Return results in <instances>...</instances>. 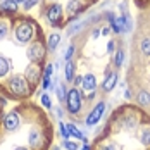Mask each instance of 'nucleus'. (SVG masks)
Instances as JSON below:
<instances>
[{
    "label": "nucleus",
    "mask_w": 150,
    "mask_h": 150,
    "mask_svg": "<svg viewBox=\"0 0 150 150\" xmlns=\"http://www.w3.org/2000/svg\"><path fill=\"white\" fill-rule=\"evenodd\" d=\"M102 150H114V147H104Z\"/></svg>",
    "instance_id": "obj_31"
},
{
    "label": "nucleus",
    "mask_w": 150,
    "mask_h": 150,
    "mask_svg": "<svg viewBox=\"0 0 150 150\" xmlns=\"http://www.w3.org/2000/svg\"><path fill=\"white\" fill-rule=\"evenodd\" d=\"M50 74H52V66H47L45 76H43V86H45V88L50 86Z\"/></svg>",
    "instance_id": "obj_14"
},
{
    "label": "nucleus",
    "mask_w": 150,
    "mask_h": 150,
    "mask_svg": "<svg viewBox=\"0 0 150 150\" xmlns=\"http://www.w3.org/2000/svg\"><path fill=\"white\" fill-rule=\"evenodd\" d=\"M81 107V98H79V93L78 90H71L67 93V109L71 114H76Z\"/></svg>",
    "instance_id": "obj_3"
},
{
    "label": "nucleus",
    "mask_w": 150,
    "mask_h": 150,
    "mask_svg": "<svg viewBox=\"0 0 150 150\" xmlns=\"http://www.w3.org/2000/svg\"><path fill=\"white\" fill-rule=\"evenodd\" d=\"M43 54H45V48L40 45V43H35V45L30 48V52H28V55H30V59L33 62H38V60L43 57Z\"/></svg>",
    "instance_id": "obj_5"
},
{
    "label": "nucleus",
    "mask_w": 150,
    "mask_h": 150,
    "mask_svg": "<svg viewBox=\"0 0 150 150\" xmlns=\"http://www.w3.org/2000/svg\"><path fill=\"white\" fill-rule=\"evenodd\" d=\"M36 2H38V0H30V2H26V4H24V7H26V9H30V7H33Z\"/></svg>",
    "instance_id": "obj_28"
},
{
    "label": "nucleus",
    "mask_w": 150,
    "mask_h": 150,
    "mask_svg": "<svg viewBox=\"0 0 150 150\" xmlns=\"http://www.w3.org/2000/svg\"><path fill=\"white\" fill-rule=\"evenodd\" d=\"M47 16H48V21H50V23L57 24V23L60 21V16H62V7H60V5H54V7H50L48 12H47Z\"/></svg>",
    "instance_id": "obj_7"
},
{
    "label": "nucleus",
    "mask_w": 150,
    "mask_h": 150,
    "mask_svg": "<svg viewBox=\"0 0 150 150\" xmlns=\"http://www.w3.org/2000/svg\"><path fill=\"white\" fill-rule=\"evenodd\" d=\"M142 142H143V145H150V129L143 131V135H142Z\"/></svg>",
    "instance_id": "obj_21"
},
{
    "label": "nucleus",
    "mask_w": 150,
    "mask_h": 150,
    "mask_svg": "<svg viewBox=\"0 0 150 150\" xmlns=\"http://www.w3.org/2000/svg\"><path fill=\"white\" fill-rule=\"evenodd\" d=\"M7 71H9V60L0 57V76H4Z\"/></svg>",
    "instance_id": "obj_17"
},
{
    "label": "nucleus",
    "mask_w": 150,
    "mask_h": 150,
    "mask_svg": "<svg viewBox=\"0 0 150 150\" xmlns=\"http://www.w3.org/2000/svg\"><path fill=\"white\" fill-rule=\"evenodd\" d=\"M4 124H5V129H9V131L16 129V128L19 126V116H17L16 112L7 114V116H5V121H4Z\"/></svg>",
    "instance_id": "obj_6"
},
{
    "label": "nucleus",
    "mask_w": 150,
    "mask_h": 150,
    "mask_svg": "<svg viewBox=\"0 0 150 150\" xmlns=\"http://www.w3.org/2000/svg\"><path fill=\"white\" fill-rule=\"evenodd\" d=\"M79 7H81V4H79L78 0H71L69 5H67V12H69V16H76V12L79 11Z\"/></svg>",
    "instance_id": "obj_12"
},
{
    "label": "nucleus",
    "mask_w": 150,
    "mask_h": 150,
    "mask_svg": "<svg viewBox=\"0 0 150 150\" xmlns=\"http://www.w3.org/2000/svg\"><path fill=\"white\" fill-rule=\"evenodd\" d=\"M76 85H83V78H81V76H78V78H76V81H74Z\"/></svg>",
    "instance_id": "obj_29"
},
{
    "label": "nucleus",
    "mask_w": 150,
    "mask_h": 150,
    "mask_svg": "<svg viewBox=\"0 0 150 150\" xmlns=\"http://www.w3.org/2000/svg\"><path fill=\"white\" fill-rule=\"evenodd\" d=\"M73 52H74V47H73V45H69V48H67V52H66V59H67V60L71 59Z\"/></svg>",
    "instance_id": "obj_25"
},
{
    "label": "nucleus",
    "mask_w": 150,
    "mask_h": 150,
    "mask_svg": "<svg viewBox=\"0 0 150 150\" xmlns=\"http://www.w3.org/2000/svg\"><path fill=\"white\" fill-rule=\"evenodd\" d=\"M142 52L147 54V55H150V38H145V40L142 42Z\"/></svg>",
    "instance_id": "obj_19"
},
{
    "label": "nucleus",
    "mask_w": 150,
    "mask_h": 150,
    "mask_svg": "<svg viewBox=\"0 0 150 150\" xmlns=\"http://www.w3.org/2000/svg\"><path fill=\"white\" fill-rule=\"evenodd\" d=\"M59 35H52V36H50V38H48V48H50V50H54V48H55V47L59 45Z\"/></svg>",
    "instance_id": "obj_16"
},
{
    "label": "nucleus",
    "mask_w": 150,
    "mask_h": 150,
    "mask_svg": "<svg viewBox=\"0 0 150 150\" xmlns=\"http://www.w3.org/2000/svg\"><path fill=\"white\" fill-rule=\"evenodd\" d=\"M16 36H17V40L23 42V43L30 42L31 36H33V26H31L30 23H23V24H19V26H17V31H16Z\"/></svg>",
    "instance_id": "obj_2"
},
{
    "label": "nucleus",
    "mask_w": 150,
    "mask_h": 150,
    "mask_svg": "<svg viewBox=\"0 0 150 150\" xmlns=\"http://www.w3.org/2000/svg\"><path fill=\"white\" fill-rule=\"evenodd\" d=\"M60 131H62V136L67 140V136H69V133H67V128L64 126V124H60Z\"/></svg>",
    "instance_id": "obj_26"
},
{
    "label": "nucleus",
    "mask_w": 150,
    "mask_h": 150,
    "mask_svg": "<svg viewBox=\"0 0 150 150\" xmlns=\"http://www.w3.org/2000/svg\"><path fill=\"white\" fill-rule=\"evenodd\" d=\"M73 76H74V64L71 60H67V64H66V78H67V81H71Z\"/></svg>",
    "instance_id": "obj_13"
},
{
    "label": "nucleus",
    "mask_w": 150,
    "mask_h": 150,
    "mask_svg": "<svg viewBox=\"0 0 150 150\" xmlns=\"http://www.w3.org/2000/svg\"><path fill=\"white\" fill-rule=\"evenodd\" d=\"M9 86H11V90L14 91L16 95H24V93L28 91L26 78H23V76H14V78H11Z\"/></svg>",
    "instance_id": "obj_1"
},
{
    "label": "nucleus",
    "mask_w": 150,
    "mask_h": 150,
    "mask_svg": "<svg viewBox=\"0 0 150 150\" xmlns=\"http://www.w3.org/2000/svg\"><path fill=\"white\" fill-rule=\"evenodd\" d=\"M30 142H31V145H33V147H38V145H40V142H42V140H40V136H38L36 131H33V133H31Z\"/></svg>",
    "instance_id": "obj_18"
},
{
    "label": "nucleus",
    "mask_w": 150,
    "mask_h": 150,
    "mask_svg": "<svg viewBox=\"0 0 150 150\" xmlns=\"http://www.w3.org/2000/svg\"><path fill=\"white\" fill-rule=\"evenodd\" d=\"M114 30L116 31H128L129 30V21L128 19H122V17L116 19L114 21Z\"/></svg>",
    "instance_id": "obj_9"
},
{
    "label": "nucleus",
    "mask_w": 150,
    "mask_h": 150,
    "mask_svg": "<svg viewBox=\"0 0 150 150\" xmlns=\"http://www.w3.org/2000/svg\"><path fill=\"white\" fill-rule=\"evenodd\" d=\"M0 9L7 11V12H16L17 11V2H14V0H4L0 4Z\"/></svg>",
    "instance_id": "obj_10"
},
{
    "label": "nucleus",
    "mask_w": 150,
    "mask_h": 150,
    "mask_svg": "<svg viewBox=\"0 0 150 150\" xmlns=\"http://www.w3.org/2000/svg\"><path fill=\"white\" fill-rule=\"evenodd\" d=\"M104 109H105V105L100 102V104L95 107V110H91V114L88 116V119H86V122L90 124V126H93L95 122H98V119L102 117V114H104Z\"/></svg>",
    "instance_id": "obj_4"
},
{
    "label": "nucleus",
    "mask_w": 150,
    "mask_h": 150,
    "mask_svg": "<svg viewBox=\"0 0 150 150\" xmlns=\"http://www.w3.org/2000/svg\"><path fill=\"white\" fill-rule=\"evenodd\" d=\"M138 98H140V102H142V104H150V95L149 93H147V91H142V93H140V95H138Z\"/></svg>",
    "instance_id": "obj_20"
},
{
    "label": "nucleus",
    "mask_w": 150,
    "mask_h": 150,
    "mask_svg": "<svg viewBox=\"0 0 150 150\" xmlns=\"http://www.w3.org/2000/svg\"><path fill=\"white\" fill-rule=\"evenodd\" d=\"M64 145H66V149H67V150H78V145L73 143V142H67V140H66V143H64Z\"/></svg>",
    "instance_id": "obj_23"
},
{
    "label": "nucleus",
    "mask_w": 150,
    "mask_h": 150,
    "mask_svg": "<svg viewBox=\"0 0 150 150\" xmlns=\"http://www.w3.org/2000/svg\"><path fill=\"white\" fill-rule=\"evenodd\" d=\"M107 48H109V52H112V50H114V43L110 42V43H109V47H107Z\"/></svg>",
    "instance_id": "obj_30"
},
{
    "label": "nucleus",
    "mask_w": 150,
    "mask_h": 150,
    "mask_svg": "<svg viewBox=\"0 0 150 150\" xmlns=\"http://www.w3.org/2000/svg\"><path fill=\"white\" fill-rule=\"evenodd\" d=\"M42 104L45 105V107H50V100H48V97H47V95L42 97Z\"/></svg>",
    "instance_id": "obj_27"
},
{
    "label": "nucleus",
    "mask_w": 150,
    "mask_h": 150,
    "mask_svg": "<svg viewBox=\"0 0 150 150\" xmlns=\"http://www.w3.org/2000/svg\"><path fill=\"white\" fill-rule=\"evenodd\" d=\"M14 2H23V0H14Z\"/></svg>",
    "instance_id": "obj_34"
},
{
    "label": "nucleus",
    "mask_w": 150,
    "mask_h": 150,
    "mask_svg": "<svg viewBox=\"0 0 150 150\" xmlns=\"http://www.w3.org/2000/svg\"><path fill=\"white\" fill-rule=\"evenodd\" d=\"M5 35H7V26H5L4 23H0V40H2Z\"/></svg>",
    "instance_id": "obj_24"
},
{
    "label": "nucleus",
    "mask_w": 150,
    "mask_h": 150,
    "mask_svg": "<svg viewBox=\"0 0 150 150\" xmlns=\"http://www.w3.org/2000/svg\"><path fill=\"white\" fill-rule=\"evenodd\" d=\"M95 86H97V81H95V76L93 74H86L85 78H83V88L85 90H95Z\"/></svg>",
    "instance_id": "obj_8"
},
{
    "label": "nucleus",
    "mask_w": 150,
    "mask_h": 150,
    "mask_svg": "<svg viewBox=\"0 0 150 150\" xmlns=\"http://www.w3.org/2000/svg\"><path fill=\"white\" fill-rule=\"evenodd\" d=\"M16 150H26V149H23V147H19V149H16Z\"/></svg>",
    "instance_id": "obj_32"
},
{
    "label": "nucleus",
    "mask_w": 150,
    "mask_h": 150,
    "mask_svg": "<svg viewBox=\"0 0 150 150\" xmlns=\"http://www.w3.org/2000/svg\"><path fill=\"white\" fill-rule=\"evenodd\" d=\"M67 133H69V135H73V136H76V138H83L81 131H79L76 126H73V124H67Z\"/></svg>",
    "instance_id": "obj_15"
},
{
    "label": "nucleus",
    "mask_w": 150,
    "mask_h": 150,
    "mask_svg": "<svg viewBox=\"0 0 150 150\" xmlns=\"http://www.w3.org/2000/svg\"><path fill=\"white\" fill-rule=\"evenodd\" d=\"M116 79H117V76L114 74V73H112V74H109V78H107V79H105V83H104V90H112V88H114V85H116Z\"/></svg>",
    "instance_id": "obj_11"
},
{
    "label": "nucleus",
    "mask_w": 150,
    "mask_h": 150,
    "mask_svg": "<svg viewBox=\"0 0 150 150\" xmlns=\"http://www.w3.org/2000/svg\"><path fill=\"white\" fill-rule=\"evenodd\" d=\"M122 59H124L122 50H117V52H116V66H121V64H122Z\"/></svg>",
    "instance_id": "obj_22"
},
{
    "label": "nucleus",
    "mask_w": 150,
    "mask_h": 150,
    "mask_svg": "<svg viewBox=\"0 0 150 150\" xmlns=\"http://www.w3.org/2000/svg\"><path fill=\"white\" fill-rule=\"evenodd\" d=\"M83 150H90V149H88V147H85V149H83Z\"/></svg>",
    "instance_id": "obj_33"
}]
</instances>
